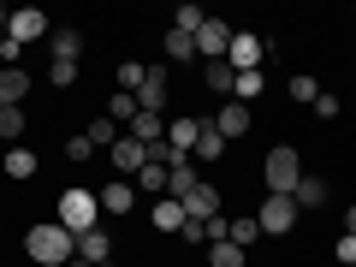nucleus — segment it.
I'll return each mask as SVG.
<instances>
[{"label":"nucleus","mask_w":356,"mask_h":267,"mask_svg":"<svg viewBox=\"0 0 356 267\" xmlns=\"http://www.w3.org/2000/svg\"><path fill=\"white\" fill-rule=\"evenodd\" d=\"M24 255H30L36 267H65V261L77 255V238L60 226V220H36V226L24 232Z\"/></svg>","instance_id":"f257e3e1"},{"label":"nucleus","mask_w":356,"mask_h":267,"mask_svg":"<svg viewBox=\"0 0 356 267\" xmlns=\"http://www.w3.org/2000/svg\"><path fill=\"white\" fill-rule=\"evenodd\" d=\"M54 220H60L72 238H83V232L102 226V196L89 191V184H72V191H60V202H54Z\"/></svg>","instance_id":"f03ea898"},{"label":"nucleus","mask_w":356,"mask_h":267,"mask_svg":"<svg viewBox=\"0 0 356 267\" xmlns=\"http://www.w3.org/2000/svg\"><path fill=\"white\" fill-rule=\"evenodd\" d=\"M261 178H267V196H291L297 178H303V161H297L291 143H273V149L261 154Z\"/></svg>","instance_id":"7ed1b4c3"},{"label":"nucleus","mask_w":356,"mask_h":267,"mask_svg":"<svg viewBox=\"0 0 356 267\" xmlns=\"http://www.w3.org/2000/svg\"><path fill=\"white\" fill-rule=\"evenodd\" d=\"M48 30H54V24H48V13H36V6H18V13L6 18V42H18L24 54L36 48V42H48Z\"/></svg>","instance_id":"20e7f679"},{"label":"nucleus","mask_w":356,"mask_h":267,"mask_svg":"<svg viewBox=\"0 0 356 267\" xmlns=\"http://www.w3.org/2000/svg\"><path fill=\"white\" fill-rule=\"evenodd\" d=\"M226 65L232 72H267V36H255V30H238L226 48Z\"/></svg>","instance_id":"39448f33"},{"label":"nucleus","mask_w":356,"mask_h":267,"mask_svg":"<svg viewBox=\"0 0 356 267\" xmlns=\"http://www.w3.org/2000/svg\"><path fill=\"white\" fill-rule=\"evenodd\" d=\"M255 226H261V238H285V232L297 226V202L291 196H267V202L255 208Z\"/></svg>","instance_id":"423d86ee"},{"label":"nucleus","mask_w":356,"mask_h":267,"mask_svg":"<svg viewBox=\"0 0 356 267\" xmlns=\"http://www.w3.org/2000/svg\"><path fill=\"white\" fill-rule=\"evenodd\" d=\"M137 107L166 119V107H172V72H166V65H149V77H143V89H137Z\"/></svg>","instance_id":"0eeeda50"},{"label":"nucleus","mask_w":356,"mask_h":267,"mask_svg":"<svg viewBox=\"0 0 356 267\" xmlns=\"http://www.w3.org/2000/svg\"><path fill=\"white\" fill-rule=\"evenodd\" d=\"M232 36H238V30H232L226 18H208V24L196 30V60H202V65H214V60H226V48H232Z\"/></svg>","instance_id":"6e6552de"},{"label":"nucleus","mask_w":356,"mask_h":267,"mask_svg":"<svg viewBox=\"0 0 356 267\" xmlns=\"http://www.w3.org/2000/svg\"><path fill=\"white\" fill-rule=\"evenodd\" d=\"M220 214H226V191L202 178V184L184 196V220H202V226H208V220H220Z\"/></svg>","instance_id":"1a4fd4ad"},{"label":"nucleus","mask_w":356,"mask_h":267,"mask_svg":"<svg viewBox=\"0 0 356 267\" xmlns=\"http://www.w3.org/2000/svg\"><path fill=\"white\" fill-rule=\"evenodd\" d=\"M95 196H102V214H113V220H131V208L143 202V196H137V184H131V178H107V184H102V191H95Z\"/></svg>","instance_id":"9d476101"},{"label":"nucleus","mask_w":356,"mask_h":267,"mask_svg":"<svg viewBox=\"0 0 356 267\" xmlns=\"http://www.w3.org/2000/svg\"><path fill=\"white\" fill-rule=\"evenodd\" d=\"M208 125H214L226 143H238V137H250V125H255V107H243V102H220V113L208 119Z\"/></svg>","instance_id":"9b49d317"},{"label":"nucleus","mask_w":356,"mask_h":267,"mask_svg":"<svg viewBox=\"0 0 356 267\" xmlns=\"http://www.w3.org/2000/svg\"><path fill=\"white\" fill-rule=\"evenodd\" d=\"M107 166H113V172H119V178H137V172H143V166H149V149H143V143H137V137H119V143H113V149H107Z\"/></svg>","instance_id":"f8f14e48"},{"label":"nucleus","mask_w":356,"mask_h":267,"mask_svg":"<svg viewBox=\"0 0 356 267\" xmlns=\"http://www.w3.org/2000/svg\"><path fill=\"white\" fill-rule=\"evenodd\" d=\"M202 125H208V119H196V113H172V119H166V143H172L178 154H196V137H202Z\"/></svg>","instance_id":"ddd939ff"},{"label":"nucleus","mask_w":356,"mask_h":267,"mask_svg":"<svg viewBox=\"0 0 356 267\" xmlns=\"http://www.w3.org/2000/svg\"><path fill=\"white\" fill-rule=\"evenodd\" d=\"M30 95V72L24 65H0V107H24Z\"/></svg>","instance_id":"4468645a"},{"label":"nucleus","mask_w":356,"mask_h":267,"mask_svg":"<svg viewBox=\"0 0 356 267\" xmlns=\"http://www.w3.org/2000/svg\"><path fill=\"white\" fill-rule=\"evenodd\" d=\"M77 255H83L89 267H102V261H113V232H107V226L83 232V238H77Z\"/></svg>","instance_id":"2eb2a0df"},{"label":"nucleus","mask_w":356,"mask_h":267,"mask_svg":"<svg viewBox=\"0 0 356 267\" xmlns=\"http://www.w3.org/2000/svg\"><path fill=\"white\" fill-rule=\"evenodd\" d=\"M77 54H83V30L54 24V30H48V60H77Z\"/></svg>","instance_id":"dca6fc26"},{"label":"nucleus","mask_w":356,"mask_h":267,"mask_svg":"<svg viewBox=\"0 0 356 267\" xmlns=\"http://www.w3.org/2000/svg\"><path fill=\"white\" fill-rule=\"evenodd\" d=\"M149 226H154V232H184V202H178V196L149 202Z\"/></svg>","instance_id":"f3484780"},{"label":"nucleus","mask_w":356,"mask_h":267,"mask_svg":"<svg viewBox=\"0 0 356 267\" xmlns=\"http://www.w3.org/2000/svg\"><path fill=\"white\" fill-rule=\"evenodd\" d=\"M166 119H172V113H166ZM166 119H161V113H137V119L125 125V137H137L143 149H154V143H166Z\"/></svg>","instance_id":"a211bd4d"},{"label":"nucleus","mask_w":356,"mask_h":267,"mask_svg":"<svg viewBox=\"0 0 356 267\" xmlns=\"http://www.w3.org/2000/svg\"><path fill=\"white\" fill-rule=\"evenodd\" d=\"M83 137H89V149H95V154H107V149H113L119 137H125V131H119V125H113L107 113H95V119L83 125Z\"/></svg>","instance_id":"6ab92c4d"},{"label":"nucleus","mask_w":356,"mask_h":267,"mask_svg":"<svg viewBox=\"0 0 356 267\" xmlns=\"http://www.w3.org/2000/svg\"><path fill=\"white\" fill-rule=\"evenodd\" d=\"M0 166H6V178H13V184H24V178H36V149H24V143H18V149L0 154Z\"/></svg>","instance_id":"aec40b11"},{"label":"nucleus","mask_w":356,"mask_h":267,"mask_svg":"<svg viewBox=\"0 0 356 267\" xmlns=\"http://www.w3.org/2000/svg\"><path fill=\"white\" fill-rule=\"evenodd\" d=\"M196 184H202V178H196V161L184 154V161H178L172 172H166V196H178V202H184V196H191Z\"/></svg>","instance_id":"412c9836"},{"label":"nucleus","mask_w":356,"mask_h":267,"mask_svg":"<svg viewBox=\"0 0 356 267\" xmlns=\"http://www.w3.org/2000/svg\"><path fill=\"white\" fill-rule=\"evenodd\" d=\"M291 202H297V214H303V208H321V202H327V178L303 172V178H297V191H291Z\"/></svg>","instance_id":"4be33fe9"},{"label":"nucleus","mask_w":356,"mask_h":267,"mask_svg":"<svg viewBox=\"0 0 356 267\" xmlns=\"http://www.w3.org/2000/svg\"><path fill=\"white\" fill-rule=\"evenodd\" d=\"M24 131H30L24 107H0V143H6V149H18V143H24Z\"/></svg>","instance_id":"5701e85b"},{"label":"nucleus","mask_w":356,"mask_h":267,"mask_svg":"<svg viewBox=\"0 0 356 267\" xmlns=\"http://www.w3.org/2000/svg\"><path fill=\"white\" fill-rule=\"evenodd\" d=\"M255 238H261V226H255V214H226V243H238V250H250Z\"/></svg>","instance_id":"b1692460"},{"label":"nucleus","mask_w":356,"mask_h":267,"mask_svg":"<svg viewBox=\"0 0 356 267\" xmlns=\"http://www.w3.org/2000/svg\"><path fill=\"white\" fill-rule=\"evenodd\" d=\"M267 89V72H238L232 77V102H243V107H255V95Z\"/></svg>","instance_id":"393cba45"},{"label":"nucleus","mask_w":356,"mask_h":267,"mask_svg":"<svg viewBox=\"0 0 356 267\" xmlns=\"http://www.w3.org/2000/svg\"><path fill=\"white\" fill-rule=\"evenodd\" d=\"M285 95H291L297 107H315V95H321V83H315V77H309V72H291V77H285Z\"/></svg>","instance_id":"a878e982"},{"label":"nucleus","mask_w":356,"mask_h":267,"mask_svg":"<svg viewBox=\"0 0 356 267\" xmlns=\"http://www.w3.org/2000/svg\"><path fill=\"white\" fill-rule=\"evenodd\" d=\"M131 184H137V196H154V202H161V196H166V166H143V172L137 178H131Z\"/></svg>","instance_id":"bb28decb"},{"label":"nucleus","mask_w":356,"mask_h":267,"mask_svg":"<svg viewBox=\"0 0 356 267\" xmlns=\"http://www.w3.org/2000/svg\"><path fill=\"white\" fill-rule=\"evenodd\" d=\"M143 77H149V65H137V60H119V65H113L119 95H137V89H143Z\"/></svg>","instance_id":"cd10ccee"},{"label":"nucleus","mask_w":356,"mask_h":267,"mask_svg":"<svg viewBox=\"0 0 356 267\" xmlns=\"http://www.w3.org/2000/svg\"><path fill=\"white\" fill-rule=\"evenodd\" d=\"M208 267H243V261H250V250H238V243H226V238H220V243H208Z\"/></svg>","instance_id":"c85d7f7f"},{"label":"nucleus","mask_w":356,"mask_h":267,"mask_svg":"<svg viewBox=\"0 0 356 267\" xmlns=\"http://www.w3.org/2000/svg\"><path fill=\"white\" fill-rule=\"evenodd\" d=\"M232 77H238V72H232L226 60H214V65H202V83L214 89V95H226V102H232Z\"/></svg>","instance_id":"c756f323"},{"label":"nucleus","mask_w":356,"mask_h":267,"mask_svg":"<svg viewBox=\"0 0 356 267\" xmlns=\"http://www.w3.org/2000/svg\"><path fill=\"white\" fill-rule=\"evenodd\" d=\"M137 113H143V107H137V95H119V89H113V102H107V119H113V125L125 131Z\"/></svg>","instance_id":"7c9ffc66"},{"label":"nucleus","mask_w":356,"mask_h":267,"mask_svg":"<svg viewBox=\"0 0 356 267\" xmlns=\"http://www.w3.org/2000/svg\"><path fill=\"white\" fill-rule=\"evenodd\" d=\"M220 154H226V137H220L214 125H202V137H196V154H191V161H220Z\"/></svg>","instance_id":"2f4dec72"},{"label":"nucleus","mask_w":356,"mask_h":267,"mask_svg":"<svg viewBox=\"0 0 356 267\" xmlns=\"http://www.w3.org/2000/svg\"><path fill=\"white\" fill-rule=\"evenodd\" d=\"M77 72H83L77 60H48V83H54V89H72V83H77Z\"/></svg>","instance_id":"473e14b6"},{"label":"nucleus","mask_w":356,"mask_h":267,"mask_svg":"<svg viewBox=\"0 0 356 267\" xmlns=\"http://www.w3.org/2000/svg\"><path fill=\"white\" fill-rule=\"evenodd\" d=\"M166 60H196V36H184V30H166Z\"/></svg>","instance_id":"72a5a7b5"},{"label":"nucleus","mask_w":356,"mask_h":267,"mask_svg":"<svg viewBox=\"0 0 356 267\" xmlns=\"http://www.w3.org/2000/svg\"><path fill=\"white\" fill-rule=\"evenodd\" d=\"M172 18H178V24H172V30H184V36H196V30H202V24H208V13H202V6H191V0H184V6H178V13H172Z\"/></svg>","instance_id":"f704fd0d"},{"label":"nucleus","mask_w":356,"mask_h":267,"mask_svg":"<svg viewBox=\"0 0 356 267\" xmlns=\"http://www.w3.org/2000/svg\"><path fill=\"white\" fill-rule=\"evenodd\" d=\"M65 161H77V166H89V161H95V149H89V137H83V131H77V137L65 143Z\"/></svg>","instance_id":"c9c22d12"},{"label":"nucleus","mask_w":356,"mask_h":267,"mask_svg":"<svg viewBox=\"0 0 356 267\" xmlns=\"http://www.w3.org/2000/svg\"><path fill=\"white\" fill-rule=\"evenodd\" d=\"M315 113H321V119H339V113H344V102L332 95V89H321V95H315Z\"/></svg>","instance_id":"e433bc0d"},{"label":"nucleus","mask_w":356,"mask_h":267,"mask_svg":"<svg viewBox=\"0 0 356 267\" xmlns=\"http://www.w3.org/2000/svg\"><path fill=\"white\" fill-rule=\"evenodd\" d=\"M178 238H184V243H202V250H208V226H202V220H184V232H178Z\"/></svg>","instance_id":"4c0bfd02"},{"label":"nucleus","mask_w":356,"mask_h":267,"mask_svg":"<svg viewBox=\"0 0 356 267\" xmlns=\"http://www.w3.org/2000/svg\"><path fill=\"white\" fill-rule=\"evenodd\" d=\"M332 255H339L344 267H356V238H344V232H339V243H332Z\"/></svg>","instance_id":"58836bf2"},{"label":"nucleus","mask_w":356,"mask_h":267,"mask_svg":"<svg viewBox=\"0 0 356 267\" xmlns=\"http://www.w3.org/2000/svg\"><path fill=\"white\" fill-rule=\"evenodd\" d=\"M344 238H356V202L344 208Z\"/></svg>","instance_id":"ea45409f"},{"label":"nucleus","mask_w":356,"mask_h":267,"mask_svg":"<svg viewBox=\"0 0 356 267\" xmlns=\"http://www.w3.org/2000/svg\"><path fill=\"white\" fill-rule=\"evenodd\" d=\"M102 267H119V261H102Z\"/></svg>","instance_id":"a19ab883"}]
</instances>
